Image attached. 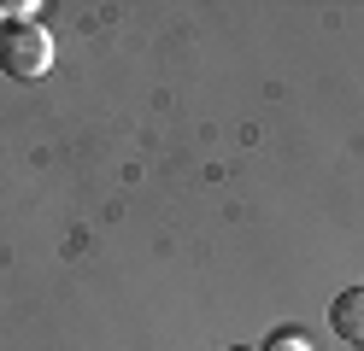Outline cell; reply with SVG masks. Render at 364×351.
I'll return each instance as SVG.
<instances>
[{
    "label": "cell",
    "instance_id": "1",
    "mask_svg": "<svg viewBox=\"0 0 364 351\" xmlns=\"http://www.w3.org/2000/svg\"><path fill=\"white\" fill-rule=\"evenodd\" d=\"M0 70L18 77V82H41L53 70V35L41 23H12L0 35Z\"/></svg>",
    "mask_w": 364,
    "mask_h": 351
},
{
    "label": "cell",
    "instance_id": "2",
    "mask_svg": "<svg viewBox=\"0 0 364 351\" xmlns=\"http://www.w3.org/2000/svg\"><path fill=\"white\" fill-rule=\"evenodd\" d=\"M329 328H335L347 345H364V287L335 293V304H329Z\"/></svg>",
    "mask_w": 364,
    "mask_h": 351
},
{
    "label": "cell",
    "instance_id": "3",
    "mask_svg": "<svg viewBox=\"0 0 364 351\" xmlns=\"http://www.w3.org/2000/svg\"><path fill=\"white\" fill-rule=\"evenodd\" d=\"M264 351H311V340L300 334V328H282V334H270Z\"/></svg>",
    "mask_w": 364,
    "mask_h": 351
},
{
    "label": "cell",
    "instance_id": "4",
    "mask_svg": "<svg viewBox=\"0 0 364 351\" xmlns=\"http://www.w3.org/2000/svg\"><path fill=\"white\" fill-rule=\"evenodd\" d=\"M235 351H253V345H235Z\"/></svg>",
    "mask_w": 364,
    "mask_h": 351
},
{
    "label": "cell",
    "instance_id": "5",
    "mask_svg": "<svg viewBox=\"0 0 364 351\" xmlns=\"http://www.w3.org/2000/svg\"><path fill=\"white\" fill-rule=\"evenodd\" d=\"M0 35H6V23H0Z\"/></svg>",
    "mask_w": 364,
    "mask_h": 351
}]
</instances>
